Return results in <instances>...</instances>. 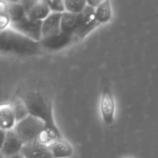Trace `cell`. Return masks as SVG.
<instances>
[{
    "instance_id": "cell-17",
    "label": "cell",
    "mask_w": 158,
    "mask_h": 158,
    "mask_svg": "<svg viewBox=\"0 0 158 158\" xmlns=\"http://www.w3.org/2000/svg\"><path fill=\"white\" fill-rule=\"evenodd\" d=\"M14 110L17 122L23 120L30 115L28 109L23 99L15 98L10 104Z\"/></svg>"
},
{
    "instance_id": "cell-6",
    "label": "cell",
    "mask_w": 158,
    "mask_h": 158,
    "mask_svg": "<svg viewBox=\"0 0 158 158\" xmlns=\"http://www.w3.org/2000/svg\"><path fill=\"white\" fill-rule=\"evenodd\" d=\"M100 112L104 122L112 125L114 121L115 106L114 95L109 85L104 86L100 99Z\"/></svg>"
},
{
    "instance_id": "cell-3",
    "label": "cell",
    "mask_w": 158,
    "mask_h": 158,
    "mask_svg": "<svg viewBox=\"0 0 158 158\" xmlns=\"http://www.w3.org/2000/svg\"><path fill=\"white\" fill-rule=\"evenodd\" d=\"M45 128L44 123L40 119L28 115L17 122L14 130L24 144L37 140Z\"/></svg>"
},
{
    "instance_id": "cell-9",
    "label": "cell",
    "mask_w": 158,
    "mask_h": 158,
    "mask_svg": "<svg viewBox=\"0 0 158 158\" xmlns=\"http://www.w3.org/2000/svg\"><path fill=\"white\" fill-rule=\"evenodd\" d=\"M20 153L25 158H54L49 146L38 139L24 144Z\"/></svg>"
},
{
    "instance_id": "cell-13",
    "label": "cell",
    "mask_w": 158,
    "mask_h": 158,
    "mask_svg": "<svg viewBox=\"0 0 158 158\" xmlns=\"http://www.w3.org/2000/svg\"><path fill=\"white\" fill-rule=\"evenodd\" d=\"M54 158H67L73 154V149L71 144L61 138L49 145Z\"/></svg>"
},
{
    "instance_id": "cell-19",
    "label": "cell",
    "mask_w": 158,
    "mask_h": 158,
    "mask_svg": "<svg viewBox=\"0 0 158 158\" xmlns=\"http://www.w3.org/2000/svg\"><path fill=\"white\" fill-rule=\"evenodd\" d=\"M10 20L7 13V2L0 1V29L1 31L10 27Z\"/></svg>"
},
{
    "instance_id": "cell-18",
    "label": "cell",
    "mask_w": 158,
    "mask_h": 158,
    "mask_svg": "<svg viewBox=\"0 0 158 158\" xmlns=\"http://www.w3.org/2000/svg\"><path fill=\"white\" fill-rule=\"evenodd\" d=\"M65 11L73 14H81L87 6L86 1L65 0Z\"/></svg>"
},
{
    "instance_id": "cell-11",
    "label": "cell",
    "mask_w": 158,
    "mask_h": 158,
    "mask_svg": "<svg viewBox=\"0 0 158 158\" xmlns=\"http://www.w3.org/2000/svg\"><path fill=\"white\" fill-rule=\"evenodd\" d=\"M80 22V14L64 12L61 17V31L74 36L79 28Z\"/></svg>"
},
{
    "instance_id": "cell-1",
    "label": "cell",
    "mask_w": 158,
    "mask_h": 158,
    "mask_svg": "<svg viewBox=\"0 0 158 158\" xmlns=\"http://www.w3.org/2000/svg\"><path fill=\"white\" fill-rule=\"evenodd\" d=\"M22 99L29 114L41 120L45 124V128L38 140L49 146L62 138L54 121L52 104L50 98L39 91L32 89L28 91Z\"/></svg>"
},
{
    "instance_id": "cell-5",
    "label": "cell",
    "mask_w": 158,
    "mask_h": 158,
    "mask_svg": "<svg viewBox=\"0 0 158 158\" xmlns=\"http://www.w3.org/2000/svg\"><path fill=\"white\" fill-rule=\"evenodd\" d=\"M80 25L73 36L75 42L85 38L89 33L100 25L96 19L95 9L88 4L83 11L80 14Z\"/></svg>"
},
{
    "instance_id": "cell-10",
    "label": "cell",
    "mask_w": 158,
    "mask_h": 158,
    "mask_svg": "<svg viewBox=\"0 0 158 158\" xmlns=\"http://www.w3.org/2000/svg\"><path fill=\"white\" fill-rule=\"evenodd\" d=\"M61 13L51 12L43 21L42 39L59 33L61 31Z\"/></svg>"
},
{
    "instance_id": "cell-15",
    "label": "cell",
    "mask_w": 158,
    "mask_h": 158,
    "mask_svg": "<svg viewBox=\"0 0 158 158\" xmlns=\"http://www.w3.org/2000/svg\"><path fill=\"white\" fill-rule=\"evenodd\" d=\"M51 13L46 1H37L36 3L28 12L27 17L35 20L43 21Z\"/></svg>"
},
{
    "instance_id": "cell-24",
    "label": "cell",
    "mask_w": 158,
    "mask_h": 158,
    "mask_svg": "<svg viewBox=\"0 0 158 158\" xmlns=\"http://www.w3.org/2000/svg\"><path fill=\"white\" fill-rule=\"evenodd\" d=\"M125 158H130V157H125Z\"/></svg>"
},
{
    "instance_id": "cell-8",
    "label": "cell",
    "mask_w": 158,
    "mask_h": 158,
    "mask_svg": "<svg viewBox=\"0 0 158 158\" xmlns=\"http://www.w3.org/2000/svg\"><path fill=\"white\" fill-rule=\"evenodd\" d=\"M74 42L75 40L73 35L60 31L57 35L43 38L40 43L41 48L49 51H58L66 48Z\"/></svg>"
},
{
    "instance_id": "cell-7",
    "label": "cell",
    "mask_w": 158,
    "mask_h": 158,
    "mask_svg": "<svg viewBox=\"0 0 158 158\" xmlns=\"http://www.w3.org/2000/svg\"><path fill=\"white\" fill-rule=\"evenodd\" d=\"M23 145V142L17 136L14 129L7 131L5 139L1 144V156L4 158H9L19 154Z\"/></svg>"
},
{
    "instance_id": "cell-22",
    "label": "cell",
    "mask_w": 158,
    "mask_h": 158,
    "mask_svg": "<svg viewBox=\"0 0 158 158\" xmlns=\"http://www.w3.org/2000/svg\"><path fill=\"white\" fill-rule=\"evenodd\" d=\"M87 4L94 9H96L102 2V1L100 0H90V1H86Z\"/></svg>"
},
{
    "instance_id": "cell-21",
    "label": "cell",
    "mask_w": 158,
    "mask_h": 158,
    "mask_svg": "<svg viewBox=\"0 0 158 158\" xmlns=\"http://www.w3.org/2000/svg\"><path fill=\"white\" fill-rule=\"evenodd\" d=\"M21 4L23 5L27 15L30 10L32 9V7L35 6V4L36 3L37 1L36 0H33V1H20Z\"/></svg>"
},
{
    "instance_id": "cell-14",
    "label": "cell",
    "mask_w": 158,
    "mask_h": 158,
    "mask_svg": "<svg viewBox=\"0 0 158 158\" xmlns=\"http://www.w3.org/2000/svg\"><path fill=\"white\" fill-rule=\"evenodd\" d=\"M7 2L10 23L18 22L27 17V14L20 1H10Z\"/></svg>"
},
{
    "instance_id": "cell-4",
    "label": "cell",
    "mask_w": 158,
    "mask_h": 158,
    "mask_svg": "<svg viewBox=\"0 0 158 158\" xmlns=\"http://www.w3.org/2000/svg\"><path fill=\"white\" fill-rule=\"evenodd\" d=\"M42 25L43 21L27 17L18 22L10 23V27L33 41L40 42L42 40Z\"/></svg>"
},
{
    "instance_id": "cell-23",
    "label": "cell",
    "mask_w": 158,
    "mask_h": 158,
    "mask_svg": "<svg viewBox=\"0 0 158 158\" xmlns=\"http://www.w3.org/2000/svg\"><path fill=\"white\" fill-rule=\"evenodd\" d=\"M9 158H25V157H23V156L21 153H19V154H15V155H14L13 156H11V157H9Z\"/></svg>"
},
{
    "instance_id": "cell-16",
    "label": "cell",
    "mask_w": 158,
    "mask_h": 158,
    "mask_svg": "<svg viewBox=\"0 0 158 158\" xmlns=\"http://www.w3.org/2000/svg\"><path fill=\"white\" fill-rule=\"evenodd\" d=\"M112 7L109 1H102L95 9L96 19L100 25L109 22L112 19Z\"/></svg>"
},
{
    "instance_id": "cell-20",
    "label": "cell",
    "mask_w": 158,
    "mask_h": 158,
    "mask_svg": "<svg viewBox=\"0 0 158 158\" xmlns=\"http://www.w3.org/2000/svg\"><path fill=\"white\" fill-rule=\"evenodd\" d=\"M51 12L54 13H64L65 12L64 1L62 0H46Z\"/></svg>"
},
{
    "instance_id": "cell-12",
    "label": "cell",
    "mask_w": 158,
    "mask_h": 158,
    "mask_svg": "<svg viewBox=\"0 0 158 158\" xmlns=\"http://www.w3.org/2000/svg\"><path fill=\"white\" fill-rule=\"evenodd\" d=\"M16 123V117L11 104H2L0 107L1 129L5 131L13 130Z\"/></svg>"
},
{
    "instance_id": "cell-2",
    "label": "cell",
    "mask_w": 158,
    "mask_h": 158,
    "mask_svg": "<svg viewBox=\"0 0 158 158\" xmlns=\"http://www.w3.org/2000/svg\"><path fill=\"white\" fill-rule=\"evenodd\" d=\"M40 42L33 41L10 27L0 32L1 52L18 56H30L40 52Z\"/></svg>"
}]
</instances>
